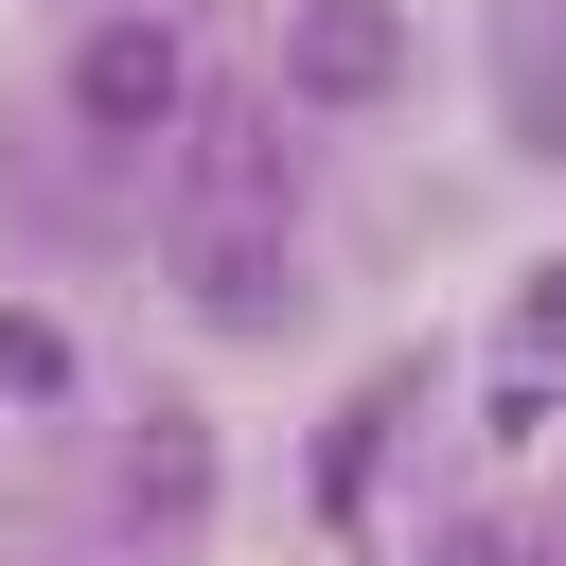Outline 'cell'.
<instances>
[{
	"label": "cell",
	"mask_w": 566,
	"mask_h": 566,
	"mask_svg": "<svg viewBox=\"0 0 566 566\" xmlns=\"http://www.w3.org/2000/svg\"><path fill=\"white\" fill-rule=\"evenodd\" d=\"M71 106H88V142H142V124H177V35H159V18H106V35L71 53Z\"/></svg>",
	"instance_id": "7a4b0ae2"
},
{
	"label": "cell",
	"mask_w": 566,
	"mask_h": 566,
	"mask_svg": "<svg viewBox=\"0 0 566 566\" xmlns=\"http://www.w3.org/2000/svg\"><path fill=\"white\" fill-rule=\"evenodd\" d=\"M195 301H212V318L248 336V318H283V265H265L248 230H195Z\"/></svg>",
	"instance_id": "3957f363"
},
{
	"label": "cell",
	"mask_w": 566,
	"mask_h": 566,
	"mask_svg": "<svg viewBox=\"0 0 566 566\" xmlns=\"http://www.w3.org/2000/svg\"><path fill=\"white\" fill-rule=\"evenodd\" d=\"M283 88L301 106H389L407 88V18L389 0H301L283 18Z\"/></svg>",
	"instance_id": "6da1fadb"
},
{
	"label": "cell",
	"mask_w": 566,
	"mask_h": 566,
	"mask_svg": "<svg viewBox=\"0 0 566 566\" xmlns=\"http://www.w3.org/2000/svg\"><path fill=\"white\" fill-rule=\"evenodd\" d=\"M513 106H531V159H566V53H531V88H513Z\"/></svg>",
	"instance_id": "277c9868"
},
{
	"label": "cell",
	"mask_w": 566,
	"mask_h": 566,
	"mask_svg": "<svg viewBox=\"0 0 566 566\" xmlns=\"http://www.w3.org/2000/svg\"><path fill=\"white\" fill-rule=\"evenodd\" d=\"M531 354H566V265H548V301H531Z\"/></svg>",
	"instance_id": "5b68a950"
}]
</instances>
